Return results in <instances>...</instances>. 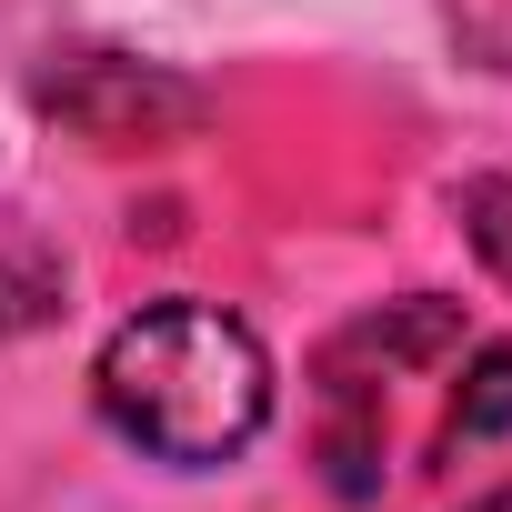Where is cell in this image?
<instances>
[{
  "instance_id": "cell-3",
  "label": "cell",
  "mask_w": 512,
  "mask_h": 512,
  "mask_svg": "<svg viewBox=\"0 0 512 512\" xmlns=\"http://www.w3.org/2000/svg\"><path fill=\"white\" fill-rule=\"evenodd\" d=\"M452 432H462V442H492V432H512V342H482V352L462 362Z\"/></svg>"
},
{
  "instance_id": "cell-1",
  "label": "cell",
  "mask_w": 512,
  "mask_h": 512,
  "mask_svg": "<svg viewBox=\"0 0 512 512\" xmlns=\"http://www.w3.org/2000/svg\"><path fill=\"white\" fill-rule=\"evenodd\" d=\"M101 422L151 452V462H181V472H211L231 452L262 442L272 422V362L231 312L211 302H151L131 312L111 342H101Z\"/></svg>"
},
{
  "instance_id": "cell-6",
  "label": "cell",
  "mask_w": 512,
  "mask_h": 512,
  "mask_svg": "<svg viewBox=\"0 0 512 512\" xmlns=\"http://www.w3.org/2000/svg\"><path fill=\"white\" fill-rule=\"evenodd\" d=\"M472 512H512V492H492V502H472Z\"/></svg>"
},
{
  "instance_id": "cell-2",
  "label": "cell",
  "mask_w": 512,
  "mask_h": 512,
  "mask_svg": "<svg viewBox=\"0 0 512 512\" xmlns=\"http://www.w3.org/2000/svg\"><path fill=\"white\" fill-rule=\"evenodd\" d=\"M41 111L101 151H141V141H181L211 121V91H191L181 71H151V61H121V51H81L41 81Z\"/></svg>"
},
{
  "instance_id": "cell-5",
  "label": "cell",
  "mask_w": 512,
  "mask_h": 512,
  "mask_svg": "<svg viewBox=\"0 0 512 512\" xmlns=\"http://www.w3.org/2000/svg\"><path fill=\"white\" fill-rule=\"evenodd\" d=\"M462 231H472V251L512 282V181H462Z\"/></svg>"
},
{
  "instance_id": "cell-4",
  "label": "cell",
  "mask_w": 512,
  "mask_h": 512,
  "mask_svg": "<svg viewBox=\"0 0 512 512\" xmlns=\"http://www.w3.org/2000/svg\"><path fill=\"white\" fill-rule=\"evenodd\" d=\"M51 302H61V272H51V251H31L21 231H0V342H11V332H31Z\"/></svg>"
}]
</instances>
